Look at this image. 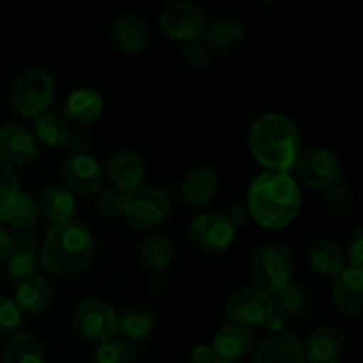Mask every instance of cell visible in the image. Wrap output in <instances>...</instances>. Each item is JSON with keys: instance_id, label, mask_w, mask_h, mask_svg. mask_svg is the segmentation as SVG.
<instances>
[{"instance_id": "obj_39", "label": "cell", "mask_w": 363, "mask_h": 363, "mask_svg": "<svg viewBox=\"0 0 363 363\" xmlns=\"http://www.w3.org/2000/svg\"><path fill=\"white\" fill-rule=\"evenodd\" d=\"M347 261L350 266L354 269L363 272V230L358 229L350 240V247H347Z\"/></svg>"}, {"instance_id": "obj_21", "label": "cell", "mask_w": 363, "mask_h": 363, "mask_svg": "<svg viewBox=\"0 0 363 363\" xmlns=\"http://www.w3.org/2000/svg\"><path fill=\"white\" fill-rule=\"evenodd\" d=\"M218 191V174L213 167L201 165L191 169L181 183V201L188 208L206 206Z\"/></svg>"}, {"instance_id": "obj_44", "label": "cell", "mask_w": 363, "mask_h": 363, "mask_svg": "<svg viewBox=\"0 0 363 363\" xmlns=\"http://www.w3.org/2000/svg\"><path fill=\"white\" fill-rule=\"evenodd\" d=\"M11 252V234L0 227V262H6Z\"/></svg>"}, {"instance_id": "obj_37", "label": "cell", "mask_w": 363, "mask_h": 363, "mask_svg": "<svg viewBox=\"0 0 363 363\" xmlns=\"http://www.w3.org/2000/svg\"><path fill=\"white\" fill-rule=\"evenodd\" d=\"M184 59H186V64L191 69L201 71L211 60V52H209V48L204 45L202 39H197V41L186 43V46H184Z\"/></svg>"}, {"instance_id": "obj_19", "label": "cell", "mask_w": 363, "mask_h": 363, "mask_svg": "<svg viewBox=\"0 0 363 363\" xmlns=\"http://www.w3.org/2000/svg\"><path fill=\"white\" fill-rule=\"evenodd\" d=\"M332 298L335 307L346 315H360L363 311V272L346 266L333 277Z\"/></svg>"}, {"instance_id": "obj_32", "label": "cell", "mask_w": 363, "mask_h": 363, "mask_svg": "<svg viewBox=\"0 0 363 363\" xmlns=\"http://www.w3.org/2000/svg\"><path fill=\"white\" fill-rule=\"evenodd\" d=\"M272 300L273 311L282 315L284 319L300 318L305 312V308H307V296H305V293L300 287L293 286V284H289L282 291L273 294Z\"/></svg>"}, {"instance_id": "obj_11", "label": "cell", "mask_w": 363, "mask_h": 363, "mask_svg": "<svg viewBox=\"0 0 363 363\" xmlns=\"http://www.w3.org/2000/svg\"><path fill=\"white\" fill-rule=\"evenodd\" d=\"M236 230L223 213L209 211L195 216L188 229V236L199 250L208 254H222L233 247Z\"/></svg>"}, {"instance_id": "obj_35", "label": "cell", "mask_w": 363, "mask_h": 363, "mask_svg": "<svg viewBox=\"0 0 363 363\" xmlns=\"http://www.w3.org/2000/svg\"><path fill=\"white\" fill-rule=\"evenodd\" d=\"M124 208H126V194L116 190V188L101 191L96 201V211L105 218H119L124 215Z\"/></svg>"}, {"instance_id": "obj_10", "label": "cell", "mask_w": 363, "mask_h": 363, "mask_svg": "<svg viewBox=\"0 0 363 363\" xmlns=\"http://www.w3.org/2000/svg\"><path fill=\"white\" fill-rule=\"evenodd\" d=\"M272 294L255 286L238 289L227 298L225 318L234 325L261 326L273 314Z\"/></svg>"}, {"instance_id": "obj_17", "label": "cell", "mask_w": 363, "mask_h": 363, "mask_svg": "<svg viewBox=\"0 0 363 363\" xmlns=\"http://www.w3.org/2000/svg\"><path fill=\"white\" fill-rule=\"evenodd\" d=\"M303 346L307 363H339L346 351V335L335 326H319Z\"/></svg>"}, {"instance_id": "obj_3", "label": "cell", "mask_w": 363, "mask_h": 363, "mask_svg": "<svg viewBox=\"0 0 363 363\" xmlns=\"http://www.w3.org/2000/svg\"><path fill=\"white\" fill-rule=\"evenodd\" d=\"M94 240L87 227L78 220L57 223L46 233L39 250V262L59 277L74 275L91 264Z\"/></svg>"}, {"instance_id": "obj_4", "label": "cell", "mask_w": 363, "mask_h": 363, "mask_svg": "<svg viewBox=\"0 0 363 363\" xmlns=\"http://www.w3.org/2000/svg\"><path fill=\"white\" fill-rule=\"evenodd\" d=\"M294 261L287 247L268 243L257 248L250 261V275L255 287L268 294H277L293 280Z\"/></svg>"}, {"instance_id": "obj_28", "label": "cell", "mask_w": 363, "mask_h": 363, "mask_svg": "<svg viewBox=\"0 0 363 363\" xmlns=\"http://www.w3.org/2000/svg\"><path fill=\"white\" fill-rule=\"evenodd\" d=\"M140 264L151 273H163L174 261V248L165 236L152 234L138 248Z\"/></svg>"}, {"instance_id": "obj_33", "label": "cell", "mask_w": 363, "mask_h": 363, "mask_svg": "<svg viewBox=\"0 0 363 363\" xmlns=\"http://www.w3.org/2000/svg\"><path fill=\"white\" fill-rule=\"evenodd\" d=\"M133 362V350L124 340H108L101 344L96 351L92 363H131Z\"/></svg>"}, {"instance_id": "obj_18", "label": "cell", "mask_w": 363, "mask_h": 363, "mask_svg": "<svg viewBox=\"0 0 363 363\" xmlns=\"http://www.w3.org/2000/svg\"><path fill=\"white\" fill-rule=\"evenodd\" d=\"M101 94L91 87H82L71 92L62 105V119L74 128H85L99 119L103 113Z\"/></svg>"}, {"instance_id": "obj_34", "label": "cell", "mask_w": 363, "mask_h": 363, "mask_svg": "<svg viewBox=\"0 0 363 363\" xmlns=\"http://www.w3.org/2000/svg\"><path fill=\"white\" fill-rule=\"evenodd\" d=\"M325 206L333 215H347L354 206V194L344 184H333L325 190Z\"/></svg>"}, {"instance_id": "obj_29", "label": "cell", "mask_w": 363, "mask_h": 363, "mask_svg": "<svg viewBox=\"0 0 363 363\" xmlns=\"http://www.w3.org/2000/svg\"><path fill=\"white\" fill-rule=\"evenodd\" d=\"M35 140L45 144L46 147L60 149L66 147L71 140V130L69 124L55 113H43V116L35 117L34 121V133Z\"/></svg>"}, {"instance_id": "obj_14", "label": "cell", "mask_w": 363, "mask_h": 363, "mask_svg": "<svg viewBox=\"0 0 363 363\" xmlns=\"http://www.w3.org/2000/svg\"><path fill=\"white\" fill-rule=\"evenodd\" d=\"M103 172L106 174L108 181L116 190L123 194L137 190L144 184L145 167L140 155L133 151H117L106 162Z\"/></svg>"}, {"instance_id": "obj_20", "label": "cell", "mask_w": 363, "mask_h": 363, "mask_svg": "<svg viewBox=\"0 0 363 363\" xmlns=\"http://www.w3.org/2000/svg\"><path fill=\"white\" fill-rule=\"evenodd\" d=\"M211 347L218 360L234 363L247 357L252 351V347H254V332L247 326L230 323V325L222 326L215 333Z\"/></svg>"}, {"instance_id": "obj_6", "label": "cell", "mask_w": 363, "mask_h": 363, "mask_svg": "<svg viewBox=\"0 0 363 363\" xmlns=\"http://www.w3.org/2000/svg\"><path fill=\"white\" fill-rule=\"evenodd\" d=\"M117 319L119 315L113 311L112 305L99 298H85L74 311L73 326L85 342L101 346L119 335Z\"/></svg>"}, {"instance_id": "obj_5", "label": "cell", "mask_w": 363, "mask_h": 363, "mask_svg": "<svg viewBox=\"0 0 363 363\" xmlns=\"http://www.w3.org/2000/svg\"><path fill=\"white\" fill-rule=\"evenodd\" d=\"M55 98V80L43 69H30L21 74L11 89V105L25 119L46 113Z\"/></svg>"}, {"instance_id": "obj_1", "label": "cell", "mask_w": 363, "mask_h": 363, "mask_svg": "<svg viewBox=\"0 0 363 363\" xmlns=\"http://www.w3.org/2000/svg\"><path fill=\"white\" fill-rule=\"evenodd\" d=\"M300 208V184L291 174L266 170L248 188L247 213L264 229H284L296 218Z\"/></svg>"}, {"instance_id": "obj_13", "label": "cell", "mask_w": 363, "mask_h": 363, "mask_svg": "<svg viewBox=\"0 0 363 363\" xmlns=\"http://www.w3.org/2000/svg\"><path fill=\"white\" fill-rule=\"evenodd\" d=\"M101 165L91 155H71L62 165V179L71 194L91 195L103 184Z\"/></svg>"}, {"instance_id": "obj_24", "label": "cell", "mask_w": 363, "mask_h": 363, "mask_svg": "<svg viewBox=\"0 0 363 363\" xmlns=\"http://www.w3.org/2000/svg\"><path fill=\"white\" fill-rule=\"evenodd\" d=\"M39 216L38 201L30 194L18 190L0 204V223L14 227V230L30 229Z\"/></svg>"}, {"instance_id": "obj_15", "label": "cell", "mask_w": 363, "mask_h": 363, "mask_svg": "<svg viewBox=\"0 0 363 363\" xmlns=\"http://www.w3.org/2000/svg\"><path fill=\"white\" fill-rule=\"evenodd\" d=\"M255 363H307L303 340L289 332L272 333L259 342Z\"/></svg>"}, {"instance_id": "obj_38", "label": "cell", "mask_w": 363, "mask_h": 363, "mask_svg": "<svg viewBox=\"0 0 363 363\" xmlns=\"http://www.w3.org/2000/svg\"><path fill=\"white\" fill-rule=\"evenodd\" d=\"M18 191V176L13 167L0 160V204Z\"/></svg>"}, {"instance_id": "obj_7", "label": "cell", "mask_w": 363, "mask_h": 363, "mask_svg": "<svg viewBox=\"0 0 363 363\" xmlns=\"http://www.w3.org/2000/svg\"><path fill=\"white\" fill-rule=\"evenodd\" d=\"M170 209H172V201L169 194L160 188L142 184L137 190L126 194L124 215L137 229H158L167 222Z\"/></svg>"}, {"instance_id": "obj_16", "label": "cell", "mask_w": 363, "mask_h": 363, "mask_svg": "<svg viewBox=\"0 0 363 363\" xmlns=\"http://www.w3.org/2000/svg\"><path fill=\"white\" fill-rule=\"evenodd\" d=\"M39 155V145L34 135L20 124H7L0 128V160L7 165H27Z\"/></svg>"}, {"instance_id": "obj_43", "label": "cell", "mask_w": 363, "mask_h": 363, "mask_svg": "<svg viewBox=\"0 0 363 363\" xmlns=\"http://www.w3.org/2000/svg\"><path fill=\"white\" fill-rule=\"evenodd\" d=\"M264 326H266V330H268V332L280 333V332H284V326H286V319H284L280 314H277V312H273V314L269 315V318L264 321Z\"/></svg>"}, {"instance_id": "obj_9", "label": "cell", "mask_w": 363, "mask_h": 363, "mask_svg": "<svg viewBox=\"0 0 363 363\" xmlns=\"http://www.w3.org/2000/svg\"><path fill=\"white\" fill-rule=\"evenodd\" d=\"M208 27V13L194 2H172L160 13V28L174 41L202 39Z\"/></svg>"}, {"instance_id": "obj_36", "label": "cell", "mask_w": 363, "mask_h": 363, "mask_svg": "<svg viewBox=\"0 0 363 363\" xmlns=\"http://www.w3.org/2000/svg\"><path fill=\"white\" fill-rule=\"evenodd\" d=\"M21 312L13 298L0 296V339L9 337L20 328Z\"/></svg>"}, {"instance_id": "obj_27", "label": "cell", "mask_w": 363, "mask_h": 363, "mask_svg": "<svg viewBox=\"0 0 363 363\" xmlns=\"http://www.w3.org/2000/svg\"><path fill=\"white\" fill-rule=\"evenodd\" d=\"M245 39V28L240 21L230 18H218L206 27L202 41L208 46L209 52H230L238 48Z\"/></svg>"}, {"instance_id": "obj_40", "label": "cell", "mask_w": 363, "mask_h": 363, "mask_svg": "<svg viewBox=\"0 0 363 363\" xmlns=\"http://www.w3.org/2000/svg\"><path fill=\"white\" fill-rule=\"evenodd\" d=\"M216 360L215 351L208 344H199L191 350V363H215Z\"/></svg>"}, {"instance_id": "obj_12", "label": "cell", "mask_w": 363, "mask_h": 363, "mask_svg": "<svg viewBox=\"0 0 363 363\" xmlns=\"http://www.w3.org/2000/svg\"><path fill=\"white\" fill-rule=\"evenodd\" d=\"M39 255L35 250V236L30 229L14 230L11 234V252L6 259L4 275L11 284H20L35 275Z\"/></svg>"}, {"instance_id": "obj_23", "label": "cell", "mask_w": 363, "mask_h": 363, "mask_svg": "<svg viewBox=\"0 0 363 363\" xmlns=\"http://www.w3.org/2000/svg\"><path fill=\"white\" fill-rule=\"evenodd\" d=\"M53 300V287L46 277L32 275L16 286L14 291V303L25 314H38L45 311Z\"/></svg>"}, {"instance_id": "obj_25", "label": "cell", "mask_w": 363, "mask_h": 363, "mask_svg": "<svg viewBox=\"0 0 363 363\" xmlns=\"http://www.w3.org/2000/svg\"><path fill=\"white\" fill-rule=\"evenodd\" d=\"M307 259L311 268L323 277H335L346 268V255H344L342 248L328 238L311 243L307 250Z\"/></svg>"}, {"instance_id": "obj_22", "label": "cell", "mask_w": 363, "mask_h": 363, "mask_svg": "<svg viewBox=\"0 0 363 363\" xmlns=\"http://www.w3.org/2000/svg\"><path fill=\"white\" fill-rule=\"evenodd\" d=\"M112 41L121 52L124 53H140L147 50L151 43V34L142 18L137 14H123L112 23Z\"/></svg>"}, {"instance_id": "obj_8", "label": "cell", "mask_w": 363, "mask_h": 363, "mask_svg": "<svg viewBox=\"0 0 363 363\" xmlns=\"http://www.w3.org/2000/svg\"><path fill=\"white\" fill-rule=\"evenodd\" d=\"M294 170L298 179L314 190H328L342 179V165L335 152L318 145L301 149L294 163Z\"/></svg>"}, {"instance_id": "obj_41", "label": "cell", "mask_w": 363, "mask_h": 363, "mask_svg": "<svg viewBox=\"0 0 363 363\" xmlns=\"http://www.w3.org/2000/svg\"><path fill=\"white\" fill-rule=\"evenodd\" d=\"M223 215H225V218L229 220L230 225H233L234 229H238V227L243 225V223L247 222V218H248L247 209H243L241 206H233V208L227 209Z\"/></svg>"}, {"instance_id": "obj_30", "label": "cell", "mask_w": 363, "mask_h": 363, "mask_svg": "<svg viewBox=\"0 0 363 363\" xmlns=\"http://www.w3.org/2000/svg\"><path fill=\"white\" fill-rule=\"evenodd\" d=\"M156 328V318L147 308H128L117 319V332L130 340H145Z\"/></svg>"}, {"instance_id": "obj_2", "label": "cell", "mask_w": 363, "mask_h": 363, "mask_svg": "<svg viewBox=\"0 0 363 363\" xmlns=\"http://www.w3.org/2000/svg\"><path fill=\"white\" fill-rule=\"evenodd\" d=\"M248 147L262 167L273 172L289 174L301 152L300 130L284 113H262L248 131Z\"/></svg>"}, {"instance_id": "obj_31", "label": "cell", "mask_w": 363, "mask_h": 363, "mask_svg": "<svg viewBox=\"0 0 363 363\" xmlns=\"http://www.w3.org/2000/svg\"><path fill=\"white\" fill-rule=\"evenodd\" d=\"M2 363H45L41 344L30 333H16L6 344Z\"/></svg>"}, {"instance_id": "obj_42", "label": "cell", "mask_w": 363, "mask_h": 363, "mask_svg": "<svg viewBox=\"0 0 363 363\" xmlns=\"http://www.w3.org/2000/svg\"><path fill=\"white\" fill-rule=\"evenodd\" d=\"M69 149L71 155H89V142L87 137L84 135H77V137H71L69 140Z\"/></svg>"}, {"instance_id": "obj_26", "label": "cell", "mask_w": 363, "mask_h": 363, "mask_svg": "<svg viewBox=\"0 0 363 363\" xmlns=\"http://www.w3.org/2000/svg\"><path fill=\"white\" fill-rule=\"evenodd\" d=\"M74 211L77 201L67 188L46 186L39 195V213H43L53 225L73 220Z\"/></svg>"}, {"instance_id": "obj_45", "label": "cell", "mask_w": 363, "mask_h": 363, "mask_svg": "<svg viewBox=\"0 0 363 363\" xmlns=\"http://www.w3.org/2000/svg\"><path fill=\"white\" fill-rule=\"evenodd\" d=\"M215 363H230V362H223V360H216Z\"/></svg>"}]
</instances>
